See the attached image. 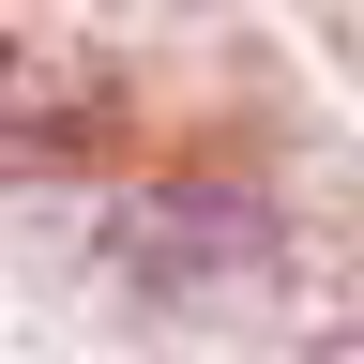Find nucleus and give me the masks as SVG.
Here are the masks:
<instances>
[{
	"mask_svg": "<svg viewBox=\"0 0 364 364\" xmlns=\"http://www.w3.org/2000/svg\"><path fill=\"white\" fill-rule=\"evenodd\" d=\"M31 107H46V76H31V61H0V136H16Z\"/></svg>",
	"mask_w": 364,
	"mask_h": 364,
	"instance_id": "nucleus-2",
	"label": "nucleus"
},
{
	"mask_svg": "<svg viewBox=\"0 0 364 364\" xmlns=\"http://www.w3.org/2000/svg\"><path fill=\"white\" fill-rule=\"evenodd\" d=\"M304 364H364V318H349V334H318V349H304Z\"/></svg>",
	"mask_w": 364,
	"mask_h": 364,
	"instance_id": "nucleus-3",
	"label": "nucleus"
},
{
	"mask_svg": "<svg viewBox=\"0 0 364 364\" xmlns=\"http://www.w3.org/2000/svg\"><path fill=\"white\" fill-rule=\"evenodd\" d=\"M107 273L136 304H243L289 273V213L258 182H136L107 213Z\"/></svg>",
	"mask_w": 364,
	"mask_h": 364,
	"instance_id": "nucleus-1",
	"label": "nucleus"
}]
</instances>
